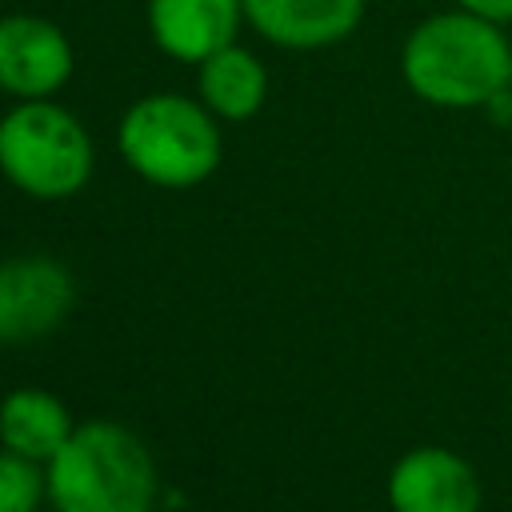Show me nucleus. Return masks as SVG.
Instances as JSON below:
<instances>
[{
	"label": "nucleus",
	"instance_id": "2",
	"mask_svg": "<svg viewBox=\"0 0 512 512\" xmlns=\"http://www.w3.org/2000/svg\"><path fill=\"white\" fill-rule=\"evenodd\" d=\"M44 476L56 512H148L156 500V464L144 440L116 420L76 424Z\"/></svg>",
	"mask_w": 512,
	"mask_h": 512
},
{
	"label": "nucleus",
	"instance_id": "13",
	"mask_svg": "<svg viewBox=\"0 0 512 512\" xmlns=\"http://www.w3.org/2000/svg\"><path fill=\"white\" fill-rule=\"evenodd\" d=\"M460 8H468V12H476V16H484V20H496V24H512V0H456Z\"/></svg>",
	"mask_w": 512,
	"mask_h": 512
},
{
	"label": "nucleus",
	"instance_id": "6",
	"mask_svg": "<svg viewBox=\"0 0 512 512\" xmlns=\"http://www.w3.org/2000/svg\"><path fill=\"white\" fill-rule=\"evenodd\" d=\"M72 40L44 16H0V92L20 100H48L72 76Z\"/></svg>",
	"mask_w": 512,
	"mask_h": 512
},
{
	"label": "nucleus",
	"instance_id": "8",
	"mask_svg": "<svg viewBox=\"0 0 512 512\" xmlns=\"http://www.w3.org/2000/svg\"><path fill=\"white\" fill-rule=\"evenodd\" d=\"M144 20L152 44L164 56L180 64H200L212 52L236 44L244 0H148Z\"/></svg>",
	"mask_w": 512,
	"mask_h": 512
},
{
	"label": "nucleus",
	"instance_id": "4",
	"mask_svg": "<svg viewBox=\"0 0 512 512\" xmlns=\"http://www.w3.org/2000/svg\"><path fill=\"white\" fill-rule=\"evenodd\" d=\"M0 172L36 200L76 196L92 176V140L68 108L20 100L0 116Z\"/></svg>",
	"mask_w": 512,
	"mask_h": 512
},
{
	"label": "nucleus",
	"instance_id": "1",
	"mask_svg": "<svg viewBox=\"0 0 512 512\" xmlns=\"http://www.w3.org/2000/svg\"><path fill=\"white\" fill-rule=\"evenodd\" d=\"M400 76L424 104L484 108L512 88V44L504 24L456 4L424 16L404 36Z\"/></svg>",
	"mask_w": 512,
	"mask_h": 512
},
{
	"label": "nucleus",
	"instance_id": "5",
	"mask_svg": "<svg viewBox=\"0 0 512 512\" xmlns=\"http://www.w3.org/2000/svg\"><path fill=\"white\" fill-rule=\"evenodd\" d=\"M76 304V284L52 256H12L0 264V344L56 332Z\"/></svg>",
	"mask_w": 512,
	"mask_h": 512
},
{
	"label": "nucleus",
	"instance_id": "11",
	"mask_svg": "<svg viewBox=\"0 0 512 512\" xmlns=\"http://www.w3.org/2000/svg\"><path fill=\"white\" fill-rule=\"evenodd\" d=\"M200 68V104L216 116V120H252L264 108L268 96V72L264 64L248 52V48H220L208 60L196 64Z\"/></svg>",
	"mask_w": 512,
	"mask_h": 512
},
{
	"label": "nucleus",
	"instance_id": "7",
	"mask_svg": "<svg viewBox=\"0 0 512 512\" xmlns=\"http://www.w3.org/2000/svg\"><path fill=\"white\" fill-rule=\"evenodd\" d=\"M388 504L392 512H480V480L464 456L420 444L392 464Z\"/></svg>",
	"mask_w": 512,
	"mask_h": 512
},
{
	"label": "nucleus",
	"instance_id": "3",
	"mask_svg": "<svg viewBox=\"0 0 512 512\" xmlns=\"http://www.w3.org/2000/svg\"><path fill=\"white\" fill-rule=\"evenodd\" d=\"M116 148L140 180L172 192L204 184L224 152L216 116L176 92L136 100L116 128Z\"/></svg>",
	"mask_w": 512,
	"mask_h": 512
},
{
	"label": "nucleus",
	"instance_id": "12",
	"mask_svg": "<svg viewBox=\"0 0 512 512\" xmlns=\"http://www.w3.org/2000/svg\"><path fill=\"white\" fill-rule=\"evenodd\" d=\"M48 496V476L36 460L0 448V512H36Z\"/></svg>",
	"mask_w": 512,
	"mask_h": 512
},
{
	"label": "nucleus",
	"instance_id": "10",
	"mask_svg": "<svg viewBox=\"0 0 512 512\" xmlns=\"http://www.w3.org/2000/svg\"><path fill=\"white\" fill-rule=\"evenodd\" d=\"M72 412L44 388H12L0 400V444L36 464H48L72 436Z\"/></svg>",
	"mask_w": 512,
	"mask_h": 512
},
{
	"label": "nucleus",
	"instance_id": "9",
	"mask_svg": "<svg viewBox=\"0 0 512 512\" xmlns=\"http://www.w3.org/2000/svg\"><path fill=\"white\" fill-rule=\"evenodd\" d=\"M244 20L280 48L316 52L348 40L364 20V0H244Z\"/></svg>",
	"mask_w": 512,
	"mask_h": 512
}]
</instances>
